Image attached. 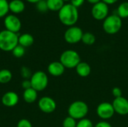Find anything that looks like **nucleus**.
I'll return each mask as SVG.
<instances>
[{
	"label": "nucleus",
	"mask_w": 128,
	"mask_h": 127,
	"mask_svg": "<svg viewBox=\"0 0 128 127\" xmlns=\"http://www.w3.org/2000/svg\"><path fill=\"white\" fill-rule=\"evenodd\" d=\"M112 95H113V97L115 98H118V97H122V91L121 88H118V87L113 88V89L112 91Z\"/></svg>",
	"instance_id": "c756f323"
},
{
	"label": "nucleus",
	"mask_w": 128,
	"mask_h": 127,
	"mask_svg": "<svg viewBox=\"0 0 128 127\" xmlns=\"http://www.w3.org/2000/svg\"><path fill=\"white\" fill-rule=\"evenodd\" d=\"M109 5L102 1L92 5V15L96 20H104L109 16Z\"/></svg>",
	"instance_id": "6e6552de"
},
{
	"label": "nucleus",
	"mask_w": 128,
	"mask_h": 127,
	"mask_svg": "<svg viewBox=\"0 0 128 127\" xmlns=\"http://www.w3.org/2000/svg\"><path fill=\"white\" fill-rule=\"evenodd\" d=\"M76 120H75L74 118L68 116L66 118H64V120L63 121L62 123V127H76Z\"/></svg>",
	"instance_id": "a878e982"
},
{
	"label": "nucleus",
	"mask_w": 128,
	"mask_h": 127,
	"mask_svg": "<svg viewBox=\"0 0 128 127\" xmlns=\"http://www.w3.org/2000/svg\"><path fill=\"white\" fill-rule=\"evenodd\" d=\"M36 8L40 13H46L47 10H49L47 3H46V0H40L38 2H37L36 3Z\"/></svg>",
	"instance_id": "393cba45"
},
{
	"label": "nucleus",
	"mask_w": 128,
	"mask_h": 127,
	"mask_svg": "<svg viewBox=\"0 0 128 127\" xmlns=\"http://www.w3.org/2000/svg\"><path fill=\"white\" fill-rule=\"evenodd\" d=\"M9 11V2L7 0H0V18L7 15Z\"/></svg>",
	"instance_id": "5701e85b"
},
{
	"label": "nucleus",
	"mask_w": 128,
	"mask_h": 127,
	"mask_svg": "<svg viewBox=\"0 0 128 127\" xmlns=\"http://www.w3.org/2000/svg\"><path fill=\"white\" fill-rule=\"evenodd\" d=\"M116 14H117L122 19L128 18V1H124L118 5Z\"/></svg>",
	"instance_id": "aec40b11"
},
{
	"label": "nucleus",
	"mask_w": 128,
	"mask_h": 127,
	"mask_svg": "<svg viewBox=\"0 0 128 127\" xmlns=\"http://www.w3.org/2000/svg\"><path fill=\"white\" fill-rule=\"evenodd\" d=\"M19 102V96L14 91H8L5 93L2 97V103L7 107H13Z\"/></svg>",
	"instance_id": "ddd939ff"
},
{
	"label": "nucleus",
	"mask_w": 128,
	"mask_h": 127,
	"mask_svg": "<svg viewBox=\"0 0 128 127\" xmlns=\"http://www.w3.org/2000/svg\"><path fill=\"white\" fill-rule=\"evenodd\" d=\"M85 1L86 0H70V3L74 7H76V8H78L79 7L82 6L84 4Z\"/></svg>",
	"instance_id": "7c9ffc66"
},
{
	"label": "nucleus",
	"mask_w": 128,
	"mask_h": 127,
	"mask_svg": "<svg viewBox=\"0 0 128 127\" xmlns=\"http://www.w3.org/2000/svg\"><path fill=\"white\" fill-rule=\"evenodd\" d=\"M4 25L6 30L16 34H17V32L20 31L22 25L20 19L14 14L7 15L4 17Z\"/></svg>",
	"instance_id": "9d476101"
},
{
	"label": "nucleus",
	"mask_w": 128,
	"mask_h": 127,
	"mask_svg": "<svg viewBox=\"0 0 128 127\" xmlns=\"http://www.w3.org/2000/svg\"><path fill=\"white\" fill-rule=\"evenodd\" d=\"M95 40H96V37L94 34H92L91 32H85V33H83L81 41L86 45L91 46L95 43Z\"/></svg>",
	"instance_id": "4be33fe9"
},
{
	"label": "nucleus",
	"mask_w": 128,
	"mask_h": 127,
	"mask_svg": "<svg viewBox=\"0 0 128 127\" xmlns=\"http://www.w3.org/2000/svg\"><path fill=\"white\" fill-rule=\"evenodd\" d=\"M112 106L115 112L119 115H128V100L124 97L115 98L112 102Z\"/></svg>",
	"instance_id": "f8f14e48"
},
{
	"label": "nucleus",
	"mask_w": 128,
	"mask_h": 127,
	"mask_svg": "<svg viewBox=\"0 0 128 127\" xmlns=\"http://www.w3.org/2000/svg\"><path fill=\"white\" fill-rule=\"evenodd\" d=\"M12 79V73L9 70L3 69L0 70V83L7 84Z\"/></svg>",
	"instance_id": "412c9836"
},
{
	"label": "nucleus",
	"mask_w": 128,
	"mask_h": 127,
	"mask_svg": "<svg viewBox=\"0 0 128 127\" xmlns=\"http://www.w3.org/2000/svg\"><path fill=\"white\" fill-rule=\"evenodd\" d=\"M86 1H87L88 3L92 4V5H94V4H97V3L101 1V0H86Z\"/></svg>",
	"instance_id": "f704fd0d"
},
{
	"label": "nucleus",
	"mask_w": 128,
	"mask_h": 127,
	"mask_svg": "<svg viewBox=\"0 0 128 127\" xmlns=\"http://www.w3.org/2000/svg\"><path fill=\"white\" fill-rule=\"evenodd\" d=\"M49 10L59 11L64 5V2L62 0H46Z\"/></svg>",
	"instance_id": "6ab92c4d"
},
{
	"label": "nucleus",
	"mask_w": 128,
	"mask_h": 127,
	"mask_svg": "<svg viewBox=\"0 0 128 127\" xmlns=\"http://www.w3.org/2000/svg\"><path fill=\"white\" fill-rule=\"evenodd\" d=\"M68 112L69 116L75 120H82L87 115L88 112V106L83 101H74L70 105Z\"/></svg>",
	"instance_id": "39448f33"
},
{
	"label": "nucleus",
	"mask_w": 128,
	"mask_h": 127,
	"mask_svg": "<svg viewBox=\"0 0 128 127\" xmlns=\"http://www.w3.org/2000/svg\"><path fill=\"white\" fill-rule=\"evenodd\" d=\"M59 61L65 68L73 69L76 68V66L81 62V58L76 51L68 49L62 53Z\"/></svg>",
	"instance_id": "20e7f679"
},
{
	"label": "nucleus",
	"mask_w": 128,
	"mask_h": 127,
	"mask_svg": "<svg viewBox=\"0 0 128 127\" xmlns=\"http://www.w3.org/2000/svg\"><path fill=\"white\" fill-rule=\"evenodd\" d=\"M19 36L17 34L8 30L0 31V49L4 52H12V50L19 44Z\"/></svg>",
	"instance_id": "f03ea898"
},
{
	"label": "nucleus",
	"mask_w": 128,
	"mask_h": 127,
	"mask_svg": "<svg viewBox=\"0 0 128 127\" xmlns=\"http://www.w3.org/2000/svg\"><path fill=\"white\" fill-rule=\"evenodd\" d=\"M93 123L88 118H83L77 122L76 127H94Z\"/></svg>",
	"instance_id": "bb28decb"
},
{
	"label": "nucleus",
	"mask_w": 128,
	"mask_h": 127,
	"mask_svg": "<svg viewBox=\"0 0 128 127\" xmlns=\"http://www.w3.org/2000/svg\"><path fill=\"white\" fill-rule=\"evenodd\" d=\"M22 88L24 90H26V89H28V88H32L30 79H25V80H23V82H22Z\"/></svg>",
	"instance_id": "473e14b6"
},
{
	"label": "nucleus",
	"mask_w": 128,
	"mask_h": 127,
	"mask_svg": "<svg viewBox=\"0 0 128 127\" xmlns=\"http://www.w3.org/2000/svg\"><path fill=\"white\" fill-rule=\"evenodd\" d=\"M18 43L24 48L29 47L34 43V37L32 34L25 33L19 36Z\"/></svg>",
	"instance_id": "f3484780"
},
{
	"label": "nucleus",
	"mask_w": 128,
	"mask_h": 127,
	"mask_svg": "<svg viewBox=\"0 0 128 127\" xmlns=\"http://www.w3.org/2000/svg\"><path fill=\"white\" fill-rule=\"evenodd\" d=\"M26 1L28 2H30V3H34V4H36L37 2H38L40 0H26Z\"/></svg>",
	"instance_id": "c9c22d12"
},
{
	"label": "nucleus",
	"mask_w": 128,
	"mask_h": 127,
	"mask_svg": "<svg viewBox=\"0 0 128 127\" xmlns=\"http://www.w3.org/2000/svg\"><path fill=\"white\" fill-rule=\"evenodd\" d=\"M58 19L63 25L68 27L74 26L79 19L78 8L70 3L64 4L62 8L58 11Z\"/></svg>",
	"instance_id": "f257e3e1"
},
{
	"label": "nucleus",
	"mask_w": 128,
	"mask_h": 127,
	"mask_svg": "<svg viewBox=\"0 0 128 127\" xmlns=\"http://www.w3.org/2000/svg\"><path fill=\"white\" fill-rule=\"evenodd\" d=\"M82 30L78 26H70L65 31L64 37L67 43L70 44H75L82 40L83 35Z\"/></svg>",
	"instance_id": "0eeeda50"
},
{
	"label": "nucleus",
	"mask_w": 128,
	"mask_h": 127,
	"mask_svg": "<svg viewBox=\"0 0 128 127\" xmlns=\"http://www.w3.org/2000/svg\"><path fill=\"white\" fill-rule=\"evenodd\" d=\"M122 27V19L117 14L109 15L103 22L104 31L108 34L118 33Z\"/></svg>",
	"instance_id": "7ed1b4c3"
},
{
	"label": "nucleus",
	"mask_w": 128,
	"mask_h": 127,
	"mask_svg": "<svg viewBox=\"0 0 128 127\" xmlns=\"http://www.w3.org/2000/svg\"><path fill=\"white\" fill-rule=\"evenodd\" d=\"M96 112L98 116L103 120L110 119L116 113L112 104L108 102H104L100 103L97 107Z\"/></svg>",
	"instance_id": "1a4fd4ad"
},
{
	"label": "nucleus",
	"mask_w": 128,
	"mask_h": 127,
	"mask_svg": "<svg viewBox=\"0 0 128 127\" xmlns=\"http://www.w3.org/2000/svg\"><path fill=\"white\" fill-rule=\"evenodd\" d=\"M65 67L60 61H52L47 67L48 73L52 76H60L64 73Z\"/></svg>",
	"instance_id": "4468645a"
},
{
	"label": "nucleus",
	"mask_w": 128,
	"mask_h": 127,
	"mask_svg": "<svg viewBox=\"0 0 128 127\" xmlns=\"http://www.w3.org/2000/svg\"><path fill=\"white\" fill-rule=\"evenodd\" d=\"M38 98V91H36L32 88L24 90L23 99L27 103H33L36 101Z\"/></svg>",
	"instance_id": "a211bd4d"
},
{
	"label": "nucleus",
	"mask_w": 128,
	"mask_h": 127,
	"mask_svg": "<svg viewBox=\"0 0 128 127\" xmlns=\"http://www.w3.org/2000/svg\"><path fill=\"white\" fill-rule=\"evenodd\" d=\"M38 107L44 113H52L56 109V101L50 97H43L38 101Z\"/></svg>",
	"instance_id": "9b49d317"
},
{
	"label": "nucleus",
	"mask_w": 128,
	"mask_h": 127,
	"mask_svg": "<svg viewBox=\"0 0 128 127\" xmlns=\"http://www.w3.org/2000/svg\"><path fill=\"white\" fill-rule=\"evenodd\" d=\"M26 52V49L23 46H20V44H18L13 50H12V54L14 57L16 58H22Z\"/></svg>",
	"instance_id": "b1692460"
},
{
	"label": "nucleus",
	"mask_w": 128,
	"mask_h": 127,
	"mask_svg": "<svg viewBox=\"0 0 128 127\" xmlns=\"http://www.w3.org/2000/svg\"><path fill=\"white\" fill-rule=\"evenodd\" d=\"M32 88L36 91H42L48 85L49 79L46 73L44 71H37L34 73L30 79Z\"/></svg>",
	"instance_id": "423d86ee"
},
{
	"label": "nucleus",
	"mask_w": 128,
	"mask_h": 127,
	"mask_svg": "<svg viewBox=\"0 0 128 127\" xmlns=\"http://www.w3.org/2000/svg\"><path fill=\"white\" fill-rule=\"evenodd\" d=\"M75 69H76V73L81 77H87L88 76L90 75L92 72V68L90 65L88 63L83 62V61H81L76 66Z\"/></svg>",
	"instance_id": "2eb2a0df"
},
{
	"label": "nucleus",
	"mask_w": 128,
	"mask_h": 127,
	"mask_svg": "<svg viewBox=\"0 0 128 127\" xmlns=\"http://www.w3.org/2000/svg\"><path fill=\"white\" fill-rule=\"evenodd\" d=\"M25 10V4L22 0H12L9 2V10L14 13H20Z\"/></svg>",
	"instance_id": "dca6fc26"
},
{
	"label": "nucleus",
	"mask_w": 128,
	"mask_h": 127,
	"mask_svg": "<svg viewBox=\"0 0 128 127\" xmlns=\"http://www.w3.org/2000/svg\"><path fill=\"white\" fill-rule=\"evenodd\" d=\"M17 127H32V125L28 120L21 119L17 124Z\"/></svg>",
	"instance_id": "c85d7f7f"
},
{
	"label": "nucleus",
	"mask_w": 128,
	"mask_h": 127,
	"mask_svg": "<svg viewBox=\"0 0 128 127\" xmlns=\"http://www.w3.org/2000/svg\"><path fill=\"white\" fill-rule=\"evenodd\" d=\"M94 127H112V125L107 122V121H100L98 123L96 124V125Z\"/></svg>",
	"instance_id": "2f4dec72"
},
{
	"label": "nucleus",
	"mask_w": 128,
	"mask_h": 127,
	"mask_svg": "<svg viewBox=\"0 0 128 127\" xmlns=\"http://www.w3.org/2000/svg\"><path fill=\"white\" fill-rule=\"evenodd\" d=\"M20 74H21L22 77L24 78L25 79H30L32 76V74L31 73V70L26 67H21Z\"/></svg>",
	"instance_id": "cd10ccee"
},
{
	"label": "nucleus",
	"mask_w": 128,
	"mask_h": 127,
	"mask_svg": "<svg viewBox=\"0 0 128 127\" xmlns=\"http://www.w3.org/2000/svg\"><path fill=\"white\" fill-rule=\"evenodd\" d=\"M103 2L106 3V4L110 5V4H113L115 3H116L118 0H101Z\"/></svg>",
	"instance_id": "72a5a7b5"
},
{
	"label": "nucleus",
	"mask_w": 128,
	"mask_h": 127,
	"mask_svg": "<svg viewBox=\"0 0 128 127\" xmlns=\"http://www.w3.org/2000/svg\"><path fill=\"white\" fill-rule=\"evenodd\" d=\"M64 2H65V1H70V0H62Z\"/></svg>",
	"instance_id": "e433bc0d"
}]
</instances>
